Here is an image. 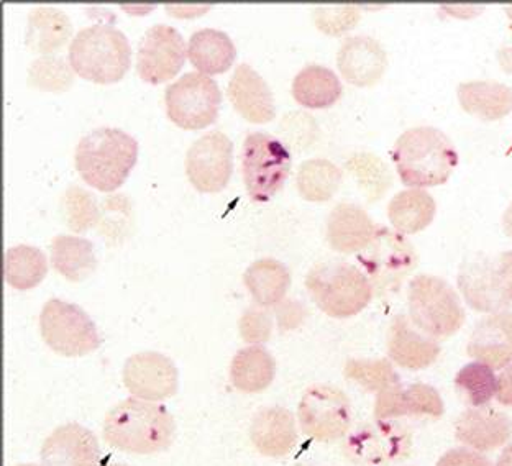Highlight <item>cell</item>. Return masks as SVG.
Returning <instances> with one entry per match:
<instances>
[{"label":"cell","mask_w":512,"mask_h":466,"mask_svg":"<svg viewBox=\"0 0 512 466\" xmlns=\"http://www.w3.org/2000/svg\"><path fill=\"white\" fill-rule=\"evenodd\" d=\"M437 466H493L488 458L467 448H453L440 458Z\"/></svg>","instance_id":"43"},{"label":"cell","mask_w":512,"mask_h":466,"mask_svg":"<svg viewBox=\"0 0 512 466\" xmlns=\"http://www.w3.org/2000/svg\"><path fill=\"white\" fill-rule=\"evenodd\" d=\"M388 355L396 365L407 370H422L439 358L440 345L419 332L406 316H396L389 327Z\"/></svg>","instance_id":"24"},{"label":"cell","mask_w":512,"mask_h":466,"mask_svg":"<svg viewBox=\"0 0 512 466\" xmlns=\"http://www.w3.org/2000/svg\"><path fill=\"white\" fill-rule=\"evenodd\" d=\"M48 271L45 253L32 245H17L5 252L4 276L19 291L37 288Z\"/></svg>","instance_id":"34"},{"label":"cell","mask_w":512,"mask_h":466,"mask_svg":"<svg viewBox=\"0 0 512 466\" xmlns=\"http://www.w3.org/2000/svg\"><path fill=\"white\" fill-rule=\"evenodd\" d=\"M227 94L234 109L248 122L268 124L275 119L273 92L250 64H238L230 78Z\"/></svg>","instance_id":"20"},{"label":"cell","mask_w":512,"mask_h":466,"mask_svg":"<svg viewBox=\"0 0 512 466\" xmlns=\"http://www.w3.org/2000/svg\"><path fill=\"white\" fill-rule=\"evenodd\" d=\"M393 161L403 184L430 188L447 183L457 168L458 153L439 128L414 127L396 140Z\"/></svg>","instance_id":"3"},{"label":"cell","mask_w":512,"mask_h":466,"mask_svg":"<svg viewBox=\"0 0 512 466\" xmlns=\"http://www.w3.org/2000/svg\"><path fill=\"white\" fill-rule=\"evenodd\" d=\"M17 466H37V465H17Z\"/></svg>","instance_id":"51"},{"label":"cell","mask_w":512,"mask_h":466,"mask_svg":"<svg viewBox=\"0 0 512 466\" xmlns=\"http://www.w3.org/2000/svg\"><path fill=\"white\" fill-rule=\"evenodd\" d=\"M512 424L504 412L475 407L463 412L455 424V437L478 452H490L511 439Z\"/></svg>","instance_id":"23"},{"label":"cell","mask_w":512,"mask_h":466,"mask_svg":"<svg viewBox=\"0 0 512 466\" xmlns=\"http://www.w3.org/2000/svg\"><path fill=\"white\" fill-rule=\"evenodd\" d=\"M74 69L60 56H42L28 68V86L48 92H64L73 86Z\"/></svg>","instance_id":"38"},{"label":"cell","mask_w":512,"mask_h":466,"mask_svg":"<svg viewBox=\"0 0 512 466\" xmlns=\"http://www.w3.org/2000/svg\"><path fill=\"white\" fill-rule=\"evenodd\" d=\"M444 401L439 391L429 384H394L376 396L375 417L378 421H389L394 417L429 416L439 419L444 416Z\"/></svg>","instance_id":"18"},{"label":"cell","mask_w":512,"mask_h":466,"mask_svg":"<svg viewBox=\"0 0 512 466\" xmlns=\"http://www.w3.org/2000/svg\"><path fill=\"white\" fill-rule=\"evenodd\" d=\"M50 250L53 268L73 283H81L96 271V252L87 238L58 235L51 240Z\"/></svg>","instance_id":"30"},{"label":"cell","mask_w":512,"mask_h":466,"mask_svg":"<svg viewBox=\"0 0 512 466\" xmlns=\"http://www.w3.org/2000/svg\"><path fill=\"white\" fill-rule=\"evenodd\" d=\"M496 398L504 406H512V363L506 366V370L498 378Z\"/></svg>","instance_id":"45"},{"label":"cell","mask_w":512,"mask_h":466,"mask_svg":"<svg viewBox=\"0 0 512 466\" xmlns=\"http://www.w3.org/2000/svg\"><path fill=\"white\" fill-rule=\"evenodd\" d=\"M188 58L201 73L222 74L234 64L237 48L227 33L215 28H202L192 33Z\"/></svg>","instance_id":"28"},{"label":"cell","mask_w":512,"mask_h":466,"mask_svg":"<svg viewBox=\"0 0 512 466\" xmlns=\"http://www.w3.org/2000/svg\"><path fill=\"white\" fill-rule=\"evenodd\" d=\"M171 412L161 404L130 398L112 407L104 419V440L133 455L165 452L174 440Z\"/></svg>","instance_id":"1"},{"label":"cell","mask_w":512,"mask_h":466,"mask_svg":"<svg viewBox=\"0 0 512 466\" xmlns=\"http://www.w3.org/2000/svg\"><path fill=\"white\" fill-rule=\"evenodd\" d=\"M358 261L368 273L373 288L384 294L399 289L419 260L416 250L403 233L381 227L370 247L358 255Z\"/></svg>","instance_id":"11"},{"label":"cell","mask_w":512,"mask_h":466,"mask_svg":"<svg viewBox=\"0 0 512 466\" xmlns=\"http://www.w3.org/2000/svg\"><path fill=\"white\" fill-rule=\"evenodd\" d=\"M437 211L434 197L422 189H407L391 199L388 217L394 229L403 235L422 232L432 224Z\"/></svg>","instance_id":"33"},{"label":"cell","mask_w":512,"mask_h":466,"mask_svg":"<svg viewBox=\"0 0 512 466\" xmlns=\"http://www.w3.org/2000/svg\"><path fill=\"white\" fill-rule=\"evenodd\" d=\"M276 317H278L279 329L283 332L284 330L296 329L306 317V309L296 301L279 302L278 307H276Z\"/></svg>","instance_id":"44"},{"label":"cell","mask_w":512,"mask_h":466,"mask_svg":"<svg viewBox=\"0 0 512 466\" xmlns=\"http://www.w3.org/2000/svg\"><path fill=\"white\" fill-rule=\"evenodd\" d=\"M73 37V23L63 10L40 5L28 14L25 45L40 55L58 51Z\"/></svg>","instance_id":"26"},{"label":"cell","mask_w":512,"mask_h":466,"mask_svg":"<svg viewBox=\"0 0 512 466\" xmlns=\"http://www.w3.org/2000/svg\"><path fill=\"white\" fill-rule=\"evenodd\" d=\"M342 92L339 76L320 64H309L301 69L293 81L294 101L307 109L334 106L342 97Z\"/></svg>","instance_id":"32"},{"label":"cell","mask_w":512,"mask_h":466,"mask_svg":"<svg viewBox=\"0 0 512 466\" xmlns=\"http://www.w3.org/2000/svg\"><path fill=\"white\" fill-rule=\"evenodd\" d=\"M455 388L465 403L473 407H483L498 393V378L491 366L481 361H473L458 371Z\"/></svg>","instance_id":"36"},{"label":"cell","mask_w":512,"mask_h":466,"mask_svg":"<svg viewBox=\"0 0 512 466\" xmlns=\"http://www.w3.org/2000/svg\"><path fill=\"white\" fill-rule=\"evenodd\" d=\"M468 355L501 370L512 363V312L481 319L471 332Z\"/></svg>","instance_id":"22"},{"label":"cell","mask_w":512,"mask_h":466,"mask_svg":"<svg viewBox=\"0 0 512 466\" xmlns=\"http://www.w3.org/2000/svg\"><path fill=\"white\" fill-rule=\"evenodd\" d=\"M381 225L365 209L350 202L335 206L327 219V242L335 252L357 253L370 247Z\"/></svg>","instance_id":"21"},{"label":"cell","mask_w":512,"mask_h":466,"mask_svg":"<svg viewBox=\"0 0 512 466\" xmlns=\"http://www.w3.org/2000/svg\"><path fill=\"white\" fill-rule=\"evenodd\" d=\"M412 324L432 339H448L465 324L457 291L439 276L419 275L407 289Z\"/></svg>","instance_id":"6"},{"label":"cell","mask_w":512,"mask_h":466,"mask_svg":"<svg viewBox=\"0 0 512 466\" xmlns=\"http://www.w3.org/2000/svg\"><path fill=\"white\" fill-rule=\"evenodd\" d=\"M342 184V170L332 161L312 158L302 163L298 173V191L306 201L325 202L334 197Z\"/></svg>","instance_id":"35"},{"label":"cell","mask_w":512,"mask_h":466,"mask_svg":"<svg viewBox=\"0 0 512 466\" xmlns=\"http://www.w3.org/2000/svg\"><path fill=\"white\" fill-rule=\"evenodd\" d=\"M250 439L265 457H286L298 442V429L291 411L284 407H266L256 412L250 427Z\"/></svg>","instance_id":"25"},{"label":"cell","mask_w":512,"mask_h":466,"mask_svg":"<svg viewBox=\"0 0 512 466\" xmlns=\"http://www.w3.org/2000/svg\"><path fill=\"white\" fill-rule=\"evenodd\" d=\"M276 376V361L266 348H242L235 353L230 365V381L242 393H263Z\"/></svg>","instance_id":"29"},{"label":"cell","mask_w":512,"mask_h":466,"mask_svg":"<svg viewBox=\"0 0 512 466\" xmlns=\"http://www.w3.org/2000/svg\"><path fill=\"white\" fill-rule=\"evenodd\" d=\"M457 94L463 110L481 120L503 119L512 110V87L498 81H468Z\"/></svg>","instance_id":"27"},{"label":"cell","mask_w":512,"mask_h":466,"mask_svg":"<svg viewBox=\"0 0 512 466\" xmlns=\"http://www.w3.org/2000/svg\"><path fill=\"white\" fill-rule=\"evenodd\" d=\"M343 375L347 380L360 384L368 393L378 394L401 383L388 360H348Z\"/></svg>","instance_id":"37"},{"label":"cell","mask_w":512,"mask_h":466,"mask_svg":"<svg viewBox=\"0 0 512 466\" xmlns=\"http://www.w3.org/2000/svg\"><path fill=\"white\" fill-rule=\"evenodd\" d=\"M178 368L158 352L135 353L125 361L124 384L133 398L163 401L178 393Z\"/></svg>","instance_id":"16"},{"label":"cell","mask_w":512,"mask_h":466,"mask_svg":"<svg viewBox=\"0 0 512 466\" xmlns=\"http://www.w3.org/2000/svg\"><path fill=\"white\" fill-rule=\"evenodd\" d=\"M101 466H130L127 463L110 462V460H102Z\"/></svg>","instance_id":"49"},{"label":"cell","mask_w":512,"mask_h":466,"mask_svg":"<svg viewBox=\"0 0 512 466\" xmlns=\"http://www.w3.org/2000/svg\"><path fill=\"white\" fill-rule=\"evenodd\" d=\"M306 288L320 311L337 319L357 316L373 299L370 278L345 261L314 266L307 275Z\"/></svg>","instance_id":"5"},{"label":"cell","mask_w":512,"mask_h":466,"mask_svg":"<svg viewBox=\"0 0 512 466\" xmlns=\"http://www.w3.org/2000/svg\"><path fill=\"white\" fill-rule=\"evenodd\" d=\"M40 332L53 352L63 357H84L101 347L96 324L76 304L50 299L40 314Z\"/></svg>","instance_id":"9"},{"label":"cell","mask_w":512,"mask_h":466,"mask_svg":"<svg viewBox=\"0 0 512 466\" xmlns=\"http://www.w3.org/2000/svg\"><path fill=\"white\" fill-rule=\"evenodd\" d=\"M243 181L253 202H268L291 173V153L268 133H248L242 148Z\"/></svg>","instance_id":"8"},{"label":"cell","mask_w":512,"mask_h":466,"mask_svg":"<svg viewBox=\"0 0 512 466\" xmlns=\"http://www.w3.org/2000/svg\"><path fill=\"white\" fill-rule=\"evenodd\" d=\"M186 61L183 35L165 23L148 28L138 46L137 73L145 83H166L181 71Z\"/></svg>","instance_id":"14"},{"label":"cell","mask_w":512,"mask_h":466,"mask_svg":"<svg viewBox=\"0 0 512 466\" xmlns=\"http://www.w3.org/2000/svg\"><path fill=\"white\" fill-rule=\"evenodd\" d=\"M238 329H240L242 339L247 343L268 342L271 332H273V320H271L270 312L258 309V307L247 309L238 320Z\"/></svg>","instance_id":"42"},{"label":"cell","mask_w":512,"mask_h":466,"mask_svg":"<svg viewBox=\"0 0 512 466\" xmlns=\"http://www.w3.org/2000/svg\"><path fill=\"white\" fill-rule=\"evenodd\" d=\"M458 288L471 309L498 312L512 304V252L478 253L463 261Z\"/></svg>","instance_id":"7"},{"label":"cell","mask_w":512,"mask_h":466,"mask_svg":"<svg viewBox=\"0 0 512 466\" xmlns=\"http://www.w3.org/2000/svg\"><path fill=\"white\" fill-rule=\"evenodd\" d=\"M360 19V12L355 7L343 5V7H316L314 10V22L317 28L327 35L337 37L340 33L352 30Z\"/></svg>","instance_id":"41"},{"label":"cell","mask_w":512,"mask_h":466,"mask_svg":"<svg viewBox=\"0 0 512 466\" xmlns=\"http://www.w3.org/2000/svg\"><path fill=\"white\" fill-rule=\"evenodd\" d=\"M138 160V142L120 128L101 127L81 138L74 163L81 179L102 192H114L127 181Z\"/></svg>","instance_id":"2"},{"label":"cell","mask_w":512,"mask_h":466,"mask_svg":"<svg viewBox=\"0 0 512 466\" xmlns=\"http://www.w3.org/2000/svg\"><path fill=\"white\" fill-rule=\"evenodd\" d=\"M40 458L42 466H101L104 460L96 435L74 422L51 432Z\"/></svg>","instance_id":"17"},{"label":"cell","mask_w":512,"mask_h":466,"mask_svg":"<svg viewBox=\"0 0 512 466\" xmlns=\"http://www.w3.org/2000/svg\"><path fill=\"white\" fill-rule=\"evenodd\" d=\"M347 168L357 176L358 183L370 201L380 199L386 189L393 184V178L386 165L370 153L352 156L347 161Z\"/></svg>","instance_id":"40"},{"label":"cell","mask_w":512,"mask_h":466,"mask_svg":"<svg viewBox=\"0 0 512 466\" xmlns=\"http://www.w3.org/2000/svg\"><path fill=\"white\" fill-rule=\"evenodd\" d=\"M299 425L309 439L334 442L347 434L352 424V406L347 394L334 386L316 384L307 389L298 409Z\"/></svg>","instance_id":"12"},{"label":"cell","mask_w":512,"mask_h":466,"mask_svg":"<svg viewBox=\"0 0 512 466\" xmlns=\"http://www.w3.org/2000/svg\"><path fill=\"white\" fill-rule=\"evenodd\" d=\"M498 61L501 68L508 74H512V45L501 46L498 51Z\"/></svg>","instance_id":"46"},{"label":"cell","mask_w":512,"mask_h":466,"mask_svg":"<svg viewBox=\"0 0 512 466\" xmlns=\"http://www.w3.org/2000/svg\"><path fill=\"white\" fill-rule=\"evenodd\" d=\"M63 219L73 232H86L101 220V211L91 192L71 186L61 197Z\"/></svg>","instance_id":"39"},{"label":"cell","mask_w":512,"mask_h":466,"mask_svg":"<svg viewBox=\"0 0 512 466\" xmlns=\"http://www.w3.org/2000/svg\"><path fill=\"white\" fill-rule=\"evenodd\" d=\"M220 104L219 84L206 74L186 73L166 87V114L184 130H201L214 124Z\"/></svg>","instance_id":"10"},{"label":"cell","mask_w":512,"mask_h":466,"mask_svg":"<svg viewBox=\"0 0 512 466\" xmlns=\"http://www.w3.org/2000/svg\"><path fill=\"white\" fill-rule=\"evenodd\" d=\"M68 60L81 78L96 84H114L130 69L132 48L120 30L106 23H96L83 28L73 38Z\"/></svg>","instance_id":"4"},{"label":"cell","mask_w":512,"mask_h":466,"mask_svg":"<svg viewBox=\"0 0 512 466\" xmlns=\"http://www.w3.org/2000/svg\"><path fill=\"white\" fill-rule=\"evenodd\" d=\"M409 445L411 434L403 425L376 419L348 435L345 453L357 466H383L406 457Z\"/></svg>","instance_id":"15"},{"label":"cell","mask_w":512,"mask_h":466,"mask_svg":"<svg viewBox=\"0 0 512 466\" xmlns=\"http://www.w3.org/2000/svg\"><path fill=\"white\" fill-rule=\"evenodd\" d=\"M243 283L261 307L278 306L284 301L291 286V273L275 258H261L248 266Z\"/></svg>","instance_id":"31"},{"label":"cell","mask_w":512,"mask_h":466,"mask_svg":"<svg viewBox=\"0 0 512 466\" xmlns=\"http://www.w3.org/2000/svg\"><path fill=\"white\" fill-rule=\"evenodd\" d=\"M234 171V143L225 133H206L189 147L186 174L199 192L214 194L225 189Z\"/></svg>","instance_id":"13"},{"label":"cell","mask_w":512,"mask_h":466,"mask_svg":"<svg viewBox=\"0 0 512 466\" xmlns=\"http://www.w3.org/2000/svg\"><path fill=\"white\" fill-rule=\"evenodd\" d=\"M337 66L347 83L357 87H371L383 78L388 66V55L375 38L358 35L342 43L337 55Z\"/></svg>","instance_id":"19"},{"label":"cell","mask_w":512,"mask_h":466,"mask_svg":"<svg viewBox=\"0 0 512 466\" xmlns=\"http://www.w3.org/2000/svg\"><path fill=\"white\" fill-rule=\"evenodd\" d=\"M506 9V12H508L509 17L512 19V5H509V7H504Z\"/></svg>","instance_id":"50"},{"label":"cell","mask_w":512,"mask_h":466,"mask_svg":"<svg viewBox=\"0 0 512 466\" xmlns=\"http://www.w3.org/2000/svg\"><path fill=\"white\" fill-rule=\"evenodd\" d=\"M503 227L506 235H508L509 238H512V201L511 204H509L508 209H506V212H504Z\"/></svg>","instance_id":"47"},{"label":"cell","mask_w":512,"mask_h":466,"mask_svg":"<svg viewBox=\"0 0 512 466\" xmlns=\"http://www.w3.org/2000/svg\"><path fill=\"white\" fill-rule=\"evenodd\" d=\"M498 466H512V445L504 448V452L499 457Z\"/></svg>","instance_id":"48"}]
</instances>
